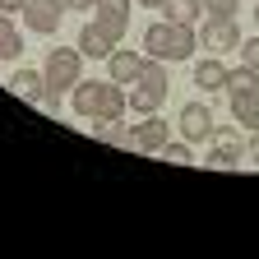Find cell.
<instances>
[{
  "mask_svg": "<svg viewBox=\"0 0 259 259\" xmlns=\"http://www.w3.org/2000/svg\"><path fill=\"white\" fill-rule=\"evenodd\" d=\"M97 0H65V10H93Z\"/></svg>",
  "mask_w": 259,
  "mask_h": 259,
  "instance_id": "d4e9b609",
  "label": "cell"
},
{
  "mask_svg": "<svg viewBox=\"0 0 259 259\" xmlns=\"http://www.w3.org/2000/svg\"><path fill=\"white\" fill-rule=\"evenodd\" d=\"M245 157V144H241V135H232V130H213V153L204 157V167H213V171H232L236 162Z\"/></svg>",
  "mask_w": 259,
  "mask_h": 259,
  "instance_id": "52a82bcc",
  "label": "cell"
},
{
  "mask_svg": "<svg viewBox=\"0 0 259 259\" xmlns=\"http://www.w3.org/2000/svg\"><path fill=\"white\" fill-rule=\"evenodd\" d=\"M144 60H148V56H139V51H125V47H116V51L107 56V74H111L116 83H135V79H139V70H144Z\"/></svg>",
  "mask_w": 259,
  "mask_h": 259,
  "instance_id": "7c38bea8",
  "label": "cell"
},
{
  "mask_svg": "<svg viewBox=\"0 0 259 259\" xmlns=\"http://www.w3.org/2000/svg\"><path fill=\"white\" fill-rule=\"evenodd\" d=\"M10 93H14V97H23V102H37V97L47 93L42 70H19V74L10 79Z\"/></svg>",
  "mask_w": 259,
  "mask_h": 259,
  "instance_id": "9a60e30c",
  "label": "cell"
},
{
  "mask_svg": "<svg viewBox=\"0 0 259 259\" xmlns=\"http://www.w3.org/2000/svg\"><path fill=\"white\" fill-rule=\"evenodd\" d=\"M259 88V70H250V65H241V70H227V93H254Z\"/></svg>",
  "mask_w": 259,
  "mask_h": 259,
  "instance_id": "d6986e66",
  "label": "cell"
},
{
  "mask_svg": "<svg viewBox=\"0 0 259 259\" xmlns=\"http://www.w3.org/2000/svg\"><path fill=\"white\" fill-rule=\"evenodd\" d=\"M232 111H236V120L245 130H259V88L254 93H236L232 97Z\"/></svg>",
  "mask_w": 259,
  "mask_h": 259,
  "instance_id": "e0dca14e",
  "label": "cell"
},
{
  "mask_svg": "<svg viewBox=\"0 0 259 259\" xmlns=\"http://www.w3.org/2000/svg\"><path fill=\"white\" fill-rule=\"evenodd\" d=\"M130 5H135V0H97V19H102L111 32H116V37H120V32L130 28Z\"/></svg>",
  "mask_w": 259,
  "mask_h": 259,
  "instance_id": "4fadbf2b",
  "label": "cell"
},
{
  "mask_svg": "<svg viewBox=\"0 0 259 259\" xmlns=\"http://www.w3.org/2000/svg\"><path fill=\"white\" fill-rule=\"evenodd\" d=\"M167 88H171V79H167V70H162V60H144V70H139V79H135V93H130V107L135 111H144V116H153L162 102H167Z\"/></svg>",
  "mask_w": 259,
  "mask_h": 259,
  "instance_id": "3957f363",
  "label": "cell"
},
{
  "mask_svg": "<svg viewBox=\"0 0 259 259\" xmlns=\"http://www.w3.org/2000/svg\"><path fill=\"white\" fill-rule=\"evenodd\" d=\"M241 60L250 65V70H259V37H245L241 42Z\"/></svg>",
  "mask_w": 259,
  "mask_h": 259,
  "instance_id": "7402d4cb",
  "label": "cell"
},
{
  "mask_svg": "<svg viewBox=\"0 0 259 259\" xmlns=\"http://www.w3.org/2000/svg\"><path fill=\"white\" fill-rule=\"evenodd\" d=\"M194 83H199L204 93H218V88H227V65L222 60H194Z\"/></svg>",
  "mask_w": 259,
  "mask_h": 259,
  "instance_id": "5bb4252c",
  "label": "cell"
},
{
  "mask_svg": "<svg viewBox=\"0 0 259 259\" xmlns=\"http://www.w3.org/2000/svg\"><path fill=\"white\" fill-rule=\"evenodd\" d=\"M254 23H259V5H254Z\"/></svg>",
  "mask_w": 259,
  "mask_h": 259,
  "instance_id": "83f0119b",
  "label": "cell"
},
{
  "mask_svg": "<svg viewBox=\"0 0 259 259\" xmlns=\"http://www.w3.org/2000/svg\"><path fill=\"white\" fill-rule=\"evenodd\" d=\"M130 97L120 93L116 79H79L70 88V111L88 116V120H102V116H125Z\"/></svg>",
  "mask_w": 259,
  "mask_h": 259,
  "instance_id": "6da1fadb",
  "label": "cell"
},
{
  "mask_svg": "<svg viewBox=\"0 0 259 259\" xmlns=\"http://www.w3.org/2000/svg\"><path fill=\"white\" fill-rule=\"evenodd\" d=\"M181 135H185L190 144L213 139V107H208V102H185V107H181Z\"/></svg>",
  "mask_w": 259,
  "mask_h": 259,
  "instance_id": "ba28073f",
  "label": "cell"
},
{
  "mask_svg": "<svg viewBox=\"0 0 259 259\" xmlns=\"http://www.w3.org/2000/svg\"><path fill=\"white\" fill-rule=\"evenodd\" d=\"M194 47H199V37H194L190 23L162 19V23H148V32H144V51L153 60H190Z\"/></svg>",
  "mask_w": 259,
  "mask_h": 259,
  "instance_id": "7a4b0ae2",
  "label": "cell"
},
{
  "mask_svg": "<svg viewBox=\"0 0 259 259\" xmlns=\"http://www.w3.org/2000/svg\"><path fill=\"white\" fill-rule=\"evenodd\" d=\"M60 19H65V0H28V5H23V23H28V32H42V37H51V32H60Z\"/></svg>",
  "mask_w": 259,
  "mask_h": 259,
  "instance_id": "5b68a950",
  "label": "cell"
},
{
  "mask_svg": "<svg viewBox=\"0 0 259 259\" xmlns=\"http://www.w3.org/2000/svg\"><path fill=\"white\" fill-rule=\"evenodd\" d=\"M162 157H167V162H194V153H190V139H167V148H162Z\"/></svg>",
  "mask_w": 259,
  "mask_h": 259,
  "instance_id": "44dd1931",
  "label": "cell"
},
{
  "mask_svg": "<svg viewBox=\"0 0 259 259\" xmlns=\"http://www.w3.org/2000/svg\"><path fill=\"white\" fill-rule=\"evenodd\" d=\"M23 5H28V0H0V10H5V14H14V10L23 14Z\"/></svg>",
  "mask_w": 259,
  "mask_h": 259,
  "instance_id": "cb8c5ba5",
  "label": "cell"
},
{
  "mask_svg": "<svg viewBox=\"0 0 259 259\" xmlns=\"http://www.w3.org/2000/svg\"><path fill=\"white\" fill-rule=\"evenodd\" d=\"M116 32L102 23V19H93V23H83L79 28V51H83V60H107L111 51H116Z\"/></svg>",
  "mask_w": 259,
  "mask_h": 259,
  "instance_id": "8992f818",
  "label": "cell"
},
{
  "mask_svg": "<svg viewBox=\"0 0 259 259\" xmlns=\"http://www.w3.org/2000/svg\"><path fill=\"white\" fill-rule=\"evenodd\" d=\"M167 139H171V125L162 120L157 111L135 125V153H162V148H167Z\"/></svg>",
  "mask_w": 259,
  "mask_h": 259,
  "instance_id": "9c48e42d",
  "label": "cell"
},
{
  "mask_svg": "<svg viewBox=\"0 0 259 259\" xmlns=\"http://www.w3.org/2000/svg\"><path fill=\"white\" fill-rule=\"evenodd\" d=\"M93 139L111 144V148H135V130H130L120 116H102V120H93Z\"/></svg>",
  "mask_w": 259,
  "mask_h": 259,
  "instance_id": "8fae6325",
  "label": "cell"
},
{
  "mask_svg": "<svg viewBox=\"0 0 259 259\" xmlns=\"http://www.w3.org/2000/svg\"><path fill=\"white\" fill-rule=\"evenodd\" d=\"M199 42L213 47V51H232V47H241V28H236V19H208Z\"/></svg>",
  "mask_w": 259,
  "mask_h": 259,
  "instance_id": "30bf717a",
  "label": "cell"
},
{
  "mask_svg": "<svg viewBox=\"0 0 259 259\" xmlns=\"http://www.w3.org/2000/svg\"><path fill=\"white\" fill-rule=\"evenodd\" d=\"M83 74V51L79 47H51L47 60H42V79L51 93H70Z\"/></svg>",
  "mask_w": 259,
  "mask_h": 259,
  "instance_id": "277c9868",
  "label": "cell"
},
{
  "mask_svg": "<svg viewBox=\"0 0 259 259\" xmlns=\"http://www.w3.org/2000/svg\"><path fill=\"white\" fill-rule=\"evenodd\" d=\"M37 107H42V111H60V107H65V93H51V88H47V93L37 97Z\"/></svg>",
  "mask_w": 259,
  "mask_h": 259,
  "instance_id": "603a6c76",
  "label": "cell"
},
{
  "mask_svg": "<svg viewBox=\"0 0 259 259\" xmlns=\"http://www.w3.org/2000/svg\"><path fill=\"white\" fill-rule=\"evenodd\" d=\"M135 5H148V10H162V0H135Z\"/></svg>",
  "mask_w": 259,
  "mask_h": 259,
  "instance_id": "4316f807",
  "label": "cell"
},
{
  "mask_svg": "<svg viewBox=\"0 0 259 259\" xmlns=\"http://www.w3.org/2000/svg\"><path fill=\"white\" fill-rule=\"evenodd\" d=\"M208 19H236V0H204Z\"/></svg>",
  "mask_w": 259,
  "mask_h": 259,
  "instance_id": "ffe728a7",
  "label": "cell"
},
{
  "mask_svg": "<svg viewBox=\"0 0 259 259\" xmlns=\"http://www.w3.org/2000/svg\"><path fill=\"white\" fill-rule=\"evenodd\" d=\"M245 153H250V157H254V162H259V130H254V139H250V144H245Z\"/></svg>",
  "mask_w": 259,
  "mask_h": 259,
  "instance_id": "484cf974",
  "label": "cell"
},
{
  "mask_svg": "<svg viewBox=\"0 0 259 259\" xmlns=\"http://www.w3.org/2000/svg\"><path fill=\"white\" fill-rule=\"evenodd\" d=\"M23 51V37H19V28L10 23V14L0 10V60H19Z\"/></svg>",
  "mask_w": 259,
  "mask_h": 259,
  "instance_id": "ac0fdd59",
  "label": "cell"
},
{
  "mask_svg": "<svg viewBox=\"0 0 259 259\" xmlns=\"http://www.w3.org/2000/svg\"><path fill=\"white\" fill-rule=\"evenodd\" d=\"M204 14V0H162V19H171V23H199Z\"/></svg>",
  "mask_w": 259,
  "mask_h": 259,
  "instance_id": "2e32d148",
  "label": "cell"
}]
</instances>
